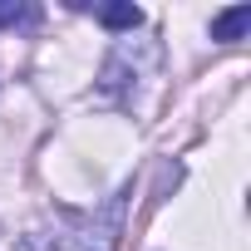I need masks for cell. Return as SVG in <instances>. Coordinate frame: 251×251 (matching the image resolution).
<instances>
[{"label": "cell", "instance_id": "1", "mask_svg": "<svg viewBox=\"0 0 251 251\" xmlns=\"http://www.w3.org/2000/svg\"><path fill=\"white\" fill-rule=\"evenodd\" d=\"M123 197H128V187H118L89 222H84V231H79V241H74V251H113V241H118V226H123Z\"/></svg>", "mask_w": 251, "mask_h": 251}, {"label": "cell", "instance_id": "2", "mask_svg": "<svg viewBox=\"0 0 251 251\" xmlns=\"http://www.w3.org/2000/svg\"><path fill=\"white\" fill-rule=\"evenodd\" d=\"M246 30H251V5H231V10H222L212 20V40L217 45H236V40H246Z\"/></svg>", "mask_w": 251, "mask_h": 251}, {"label": "cell", "instance_id": "3", "mask_svg": "<svg viewBox=\"0 0 251 251\" xmlns=\"http://www.w3.org/2000/svg\"><path fill=\"white\" fill-rule=\"evenodd\" d=\"M99 25L103 30H138L143 10L133 5V0H113V5H99Z\"/></svg>", "mask_w": 251, "mask_h": 251}, {"label": "cell", "instance_id": "4", "mask_svg": "<svg viewBox=\"0 0 251 251\" xmlns=\"http://www.w3.org/2000/svg\"><path fill=\"white\" fill-rule=\"evenodd\" d=\"M40 20V5H20V0H0V30L10 25H35Z\"/></svg>", "mask_w": 251, "mask_h": 251}, {"label": "cell", "instance_id": "5", "mask_svg": "<svg viewBox=\"0 0 251 251\" xmlns=\"http://www.w3.org/2000/svg\"><path fill=\"white\" fill-rule=\"evenodd\" d=\"M20 251H59V241H50V236H45V231H30V236H25V246H20Z\"/></svg>", "mask_w": 251, "mask_h": 251}]
</instances>
